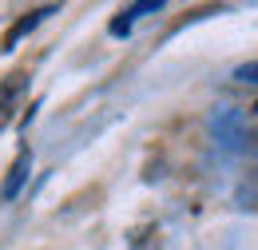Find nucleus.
Returning a JSON list of instances; mask_svg holds the SVG:
<instances>
[{
  "instance_id": "nucleus-1",
  "label": "nucleus",
  "mask_w": 258,
  "mask_h": 250,
  "mask_svg": "<svg viewBox=\"0 0 258 250\" xmlns=\"http://www.w3.org/2000/svg\"><path fill=\"white\" fill-rule=\"evenodd\" d=\"M28 175H32V151H20V159L12 163V171H8V179H4V187H0V199L12 203V199L20 195V187H24Z\"/></svg>"
},
{
  "instance_id": "nucleus-2",
  "label": "nucleus",
  "mask_w": 258,
  "mask_h": 250,
  "mask_svg": "<svg viewBox=\"0 0 258 250\" xmlns=\"http://www.w3.org/2000/svg\"><path fill=\"white\" fill-rule=\"evenodd\" d=\"M52 12H56V4H44V8H36V12H28L24 20H16V24H12V32L4 36V48L12 52V48H16V44H20V40H24V36H28V32H32L36 24H40V20H44V16H52Z\"/></svg>"
},
{
  "instance_id": "nucleus-3",
  "label": "nucleus",
  "mask_w": 258,
  "mask_h": 250,
  "mask_svg": "<svg viewBox=\"0 0 258 250\" xmlns=\"http://www.w3.org/2000/svg\"><path fill=\"white\" fill-rule=\"evenodd\" d=\"M159 8H163L159 0H143V4H131V8H123V12L111 20V36H127L131 24H135L139 16H147V12H159Z\"/></svg>"
},
{
  "instance_id": "nucleus-4",
  "label": "nucleus",
  "mask_w": 258,
  "mask_h": 250,
  "mask_svg": "<svg viewBox=\"0 0 258 250\" xmlns=\"http://www.w3.org/2000/svg\"><path fill=\"white\" fill-rule=\"evenodd\" d=\"M234 80H238V84H258V64H246V68H238V72H234Z\"/></svg>"
},
{
  "instance_id": "nucleus-5",
  "label": "nucleus",
  "mask_w": 258,
  "mask_h": 250,
  "mask_svg": "<svg viewBox=\"0 0 258 250\" xmlns=\"http://www.w3.org/2000/svg\"><path fill=\"white\" fill-rule=\"evenodd\" d=\"M254 111H258V103H254Z\"/></svg>"
}]
</instances>
